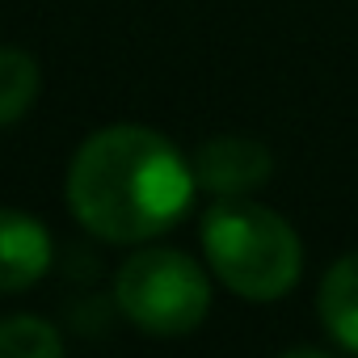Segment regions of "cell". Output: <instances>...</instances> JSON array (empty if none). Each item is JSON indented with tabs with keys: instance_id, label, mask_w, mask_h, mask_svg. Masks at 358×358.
Masks as SVG:
<instances>
[{
	"instance_id": "cell-1",
	"label": "cell",
	"mask_w": 358,
	"mask_h": 358,
	"mask_svg": "<svg viewBox=\"0 0 358 358\" xmlns=\"http://www.w3.org/2000/svg\"><path fill=\"white\" fill-rule=\"evenodd\" d=\"M194 164L152 127L114 122L93 131L68 164V207L80 228L110 245L169 232L194 203Z\"/></svg>"
},
{
	"instance_id": "cell-2",
	"label": "cell",
	"mask_w": 358,
	"mask_h": 358,
	"mask_svg": "<svg viewBox=\"0 0 358 358\" xmlns=\"http://www.w3.org/2000/svg\"><path fill=\"white\" fill-rule=\"evenodd\" d=\"M203 253L211 274L249 303L291 295L303 274L299 232L278 211L249 199H220L203 215Z\"/></svg>"
},
{
	"instance_id": "cell-3",
	"label": "cell",
	"mask_w": 358,
	"mask_h": 358,
	"mask_svg": "<svg viewBox=\"0 0 358 358\" xmlns=\"http://www.w3.org/2000/svg\"><path fill=\"white\" fill-rule=\"evenodd\" d=\"M122 316L148 337H186L211 312V278L182 249H139L114 274Z\"/></svg>"
},
{
	"instance_id": "cell-4",
	"label": "cell",
	"mask_w": 358,
	"mask_h": 358,
	"mask_svg": "<svg viewBox=\"0 0 358 358\" xmlns=\"http://www.w3.org/2000/svg\"><path fill=\"white\" fill-rule=\"evenodd\" d=\"M190 164L199 177V190H207L215 199H249L253 190H262L270 182L274 152L249 135H215L194 152Z\"/></svg>"
},
{
	"instance_id": "cell-5",
	"label": "cell",
	"mask_w": 358,
	"mask_h": 358,
	"mask_svg": "<svg viewBox=\"0 0 358 358\" xmlns=\"http://www.w3.org/2000/svg\"><path fill=\"white\" fill-rule=\"evenodd\" d=\"M55 245L38 215L0 207V295H22L51 270Z\"/></svg>"
},
{
	"instance_id": "cell-6",
	"label": "cell",
	"mask_w": 358,
	"mask_h": 358,
	"mask_svg": "<svg viewBox=\"0 0 358 358\" xmlns=\"http://www.w3.org/2000/svg\"><path fill=\"white\" fill-rule=\"evenodd\" d=\"M316 308L333 345L358 354V253H345L324 270Z\"/></svg>"
},
{
	"instance_id": "cell-7",
	"label": "cell",
	"mask_w": 358,
	"mask_h": 358,
	"mask_svg": "<svg viewBox=\"0 0 358 358\" xmlns=\"http://www.w3.org/2000/svg\"><path fill=\"white\" fill-rule=\"evenodd\" d=\"M38 89H43L38 59L22 47H0V131L30 114Z\"/></svg>"
},
{
	"instance_id": "cell-8",
	"label": "cell",
	"mask_w": 358,
	"mask_h": 358,
	"mask_svg": "<svg viewBox=\"0 0 358 358\" xmlns=\"http://www.w3.org/2000/svg\"><path fill=\"white\" fill-rule=\"evenodd\" d=\"M64 354V337L43 316H5L0 320V358H55Z\"/></svg>"
}]
</instances>
